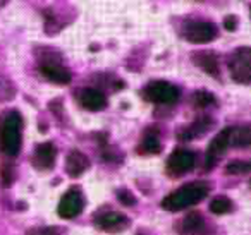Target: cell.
<instances>
[{"label": "cell", "instance_id": "obj_12", "mask_svg": "<svg viewBox=\"0 0 251 235\" xmlns=\"http://www.w3.org/2000/svg\"><path fill=\"white\" fill-rule=\"evenodd\" d=\"M55 146L52 142H42L35 148V155H33L31 162L33 165L38 170H50L53 168V163H55Z\"/></svg>", "mask_w": 251, "mask_h": 235}, {"label": "cell", "instance_id": "obj_14", "mask_svg": "<svg viewBox=\"0 0 251 235\" xmlns=\"http://www.w3.org/2000/svg\"><path fill=\"white\" fill-rule=\"evenodd\" d=\"M40 72L47 77V79L53 81L57 84H67L71 81V72L59 62H52L47 60L40 66Z\"/></svg>", "mask_w": 251, "mask_h": 235}, {"label": "cell", "instance_id": "obj_5", "mask_svg": "<svg viewBox=\"0 0 251 235\" xmlns=\"http://www.w3.org/2000/svg\"><path fill=\"white\" fill-rule=\"evenodd\" d=\"M219 29L210 21H188L182 26V36L189 43H208L217 38Z\"/></svg>", "mask_w": 251, "mask_h": 235}, {"label": "cell", "instance_id": "obj_9", "mask_svg": "<svg viewBox=\"0 0 251 235\" xmlns=\"http://www.w3.org/2000/svg\"><path fill=\"white\" fill-rule=\"evenodd\" d=\"M195 153L186 149H176L167 160V172L172 175H182L188 173L195 166Z\"/></svg>", "mask_w": 251, "mask_h": 235}, {"label": "cell", "instance_id": "obj_24", "mask_svg": "<svg viewBox=\"0 0 251 235\" xmlns=\"http://www.w3.org/2000/svg\"><path fill=\"white\" fill-rule=\"evenodd\" d=\"M117 197L122 204H126V206H133V204H136V197H134L129 190H119Z\"/></svg>", "mask_w": 251, "mask_h": 235}, {"label": "cell", "instance_id": "obj_4", "mask_svg": "<svg viewBox=\"0 0 251 235\" xmlns=\"http://www.w3.org/2000/svg\"><path fill=\"white\" fill-rule=\"evenodd\" d=\"M141 94H143L145 100L151 101V103L172 105L177 101L179 90L174 84L167 83V81H153L141 91Z\"/></svg>", "mask_w": 251, "mask_h": 235}, {"label": "cell", "instance_id": "obj_25", "mask_svg": "<svg viewBox=\"0 0 251 235\" xmlns=\"http://www.w3.org/2000/svg\"><path fill=\"white\" fill-rule=\"evenodd\" d=\"M224 28H226L227 31H234V29L237 28V19L234 18V16H227V18L224 19Z\"/></svg>", "mask_w": 251, "mask_h": 235}, {"label": "cell", "instance_id": "obj_10", "mask_svg": "<svg viewBox=\"0 0 251 235\" xmlns=\"http://www.w3.org/2000/svg\"><path fill=\"white\" fill-rule=\"evenodd\" d=\"M95 223H97V227L101 228V230L114 232V234L115 232H122L124 228L129 227V220H127L124 214L117 213V211H105L100 216H97Z\"/></svg>", "mask_w": 251, "mask_h": 235}, {"label": "cell", "instance_id": "obj_3", "mask_svg": "<svg viewBox=\"0 0 251 235\" xmlns=\"http://www.w3.org/2000/svg\"><path fill=\"white\" fill-rule=\"evenodd\" d=\"M229 72L232 79L239 84H250L251 81V50L248 47H241L230 55Z\"/></svg>", "mask_w": 251, "mask_h": 235}, {"label": "cell", "instance_id": "obj_13", "mask_svg": "<svg viewBox=\"0 0 251 235\" xmlns=\"http://www.w3.org/2000/svg\"><path fill=\"white\" fill-rule=\"evenodd\" d=\"M193 62L203 70L208 76L212 77H220V64H219V57L215 52H198L193 53Z\"/></svg>", "mask_w": 251, "mask_h": 235}, {"label": "cell", "instance_id": "obj_22", "mask_svg": "<svg viewBox=\"0 0 251 235\" xmlns=\"http://www.w3.org/2000/svg\"><path fill=\"white\" fill-rule=\"evenodd\" d=\"M250 163L248 162H241V160H237V162H230L229 165H227V173H234V175H237V173H248L250 172Z\"/></svg>", "mask_w": 251, "mask_h": 235}, {"label": "cell", "instance_id": "obj_23", "mask_svg": "<svg viewBox=\"0 0 251 235\" xmlns=\"http://www.w3.org/2000/svg\"><path fill=\"white\" fill-rule=\"evenodd\" d=\"M26 235H60V230L55 227H36L28 230Z\"/></svg>", "mask_w": 251, "mask_h": 235}, {"label": "cell", "instance_id": "obj_21", "mask_svg": "<svg viewBox=\"0 0 251 235\" xmlns=\"http://www.w3.org/2000/svg\"><path fill=\"white\" fill-rule=\"evenodd\" d=\"M193 101H195V105H198V107H208V105H212L213 101H215V98H213L212 93L198 91V93L193 94Z\"/></svg>", "mask_w": 251, "mask_h": 235}, {"label": "cell", "instance_id": "obj_15", "mask_svg": "<svg viewBox=\"0 0 251 235\" xmlns=\"http://www.w3.org/2000/svg\"><path fill=\"white\" fill-rule=\"evenodd\" d=\"M90 166V160L84 153L73 149L66 158V170L71 177H79L83 172H86Z\"/></svg>", "mask_w": 251, "mask_h": 235}, {"label": "cell", "instance_id": "obj_16", "mask_svg": "<svg viewBox=\"0 0 251 235\" xmlns=\"http://www.w3.org/2000/svg\"><path fill=\"white\" fill-rule=\"evenodd\" d=\"M213 125V118L208 117V115H205V117H200L198 120L193 122L189 127L182 129V131H179V139H195V138H200V136H203L206 131H210Z\"/></svg>", "mask_w": 251, "mask_h": 235}, {"label": "cell", "instance_id": "obj_17", "mask_svg": "<svg viewBox=\"0 0 251 235\" xmlns=\"http://www.w3.org/2000/svg\"><path fill=\"white\" fill-rule=\"evenodd\" d=\"M162 149L160 142V134H158V129H147L143 136V141L138 146V153L140 155H158Z\"/></svg>", "mask_w": 251, "mask_h": 235}, {"label": "cell", "instance_id": "obj_11", "mask_svg": "<svg viewBox=\"0 0 251 235\" xmlns=\"http://www.w3.org/2000/svg\"><path fill=\"white\" fill-rule=\"evenodd\" d=\"M77 100L86 110L91 112H100L107 107V96L101 91L95 90V88H83L77 91Z\"/></svg>", "mask_w": 251, "mask_h": 235}, {"label": "cell", "instance_id": "obj_8", "mask_svg": "<svg viewBox=\"0 0 251 235\" xmlns=\"http://www.w3.org/2000/svg\"><path fill=\"white\" fill-rule=\"evenodd\" d=\"M229 134H230V127L220 131L215 138L210 141L208 148H206V158H205V168L210 170L217 165L220 158L226 155L227 146H229Z\"/></svg>", "mask_w": 251, "mask_h": 235}, {"label": "cell", "instance_id": "obj_26", "mask_svg": "<svg viewBox=\"0 0 251 235\" xmlns=\"http://www.w3.org/2000/svg\"><path fill=\"white\" fill-rule=\"evenodd\" d=\"M140 235H141V234H140Z\"/></svg>", "mask_w": 251, "mask_h": 235}, {"label": "cell", "instance_id": "obj_7", "mask_svg": "<svg viewBox=\"0 0 251 235\" xmlns=\"http://www.w3.org/2000/svg\"><path fill=\"white\" fill-rule=\"evenodd\" d=\"M83 204H84V199H83V194H81L79 187H74V189H69L66 194L62 196L59 203V208H57V213L59 216L66 218H76L77 214L83 211Z\"/></svg>", "mask_w": 251, "mask_h": 235}, {"label": "cell", "instance_id": "obj_1", "mask_svg": "<svg viewBox=\"0 0 251 235\" xmlns=\"http://www.w3.org/2000/svg\"><path fill=\"white\" fill-rule=\"evenodd\" d=\"M210 192V184L205 180H196V182H189L186 186L179 187L177 190H174L172 194H169L167 197H164L162 201V208L167 211H181L186 208L198 204L200 201H203L206 197V194Z\"/></svg>", "mask_w": 251, "mask_h": 235}, {"label": "cell", "instance_id": "obj_6", "mask_svg": "<svg viewBox=\"0 0 251 235\" xmlns=\"http://www.w3.org/2000/svg\"><path fill=\"white\" fill-rule=\"evenodd\" d=\"M176 230L179 232V235H212L208 221L200 211H193L186 218H182L176 225Z\"/></svg>", "mask_w": 251, "mask_h": 235}, {"label": "cell", "instance_id": "obj_18", "mask_svg": "<svg viewBox=\"0 0 251 235\" xmlns=\"http://www.w3.org/2000/svg\"><path fill=\"white\" fill-rule=\"evenodd\" d=\"M251 142V127L250 125H243V127L230 129L229 134V144L239 146V148H246Z\"/></svg>", "mask_w": 251, "mask_h": 235}, {"label": "cell", "instance_id": "obj_2", "mask_svg": "<svg viewBox=\"0 0 251 235\" xmlns=\"http://www.w3.org/2000/svg\"><path fill=\"white\" fill-rule=\"evenodd\" d=\"M23 142V117L18 112H5L0 117V149L7 156H18Z\"/></svg>", "mask_w": 251, "mask_h": 235}, {"label": "cell", "instance_id": "obj_20", "mask_svg": "<svg viewBox=\"0 0 251 235\" xmlns=\"http://www.w3.org/2000/svg\"><path fill=\"white\" fill-rule=\"evenodd\" d=\"M16 94V88L7 77L0 76V101H7L12 100Z\"/></svg>", "mask_w": 251, "mask_h": 235}, {"label": "cell", "instance_id": "obj_19", "mask_svg": "<svg viewBox=\"0 0 251 235\" xmlns=\"http://www.w3.org/2000/svg\"><path fill=\"white\" fill-rule=\"evenodd\" d=\"M234 210V204L232 201L229 199V197L226 196H217L212 199V203H210V211L215 214H227L230 213V211Z\"/></svg>", "mask_w": 251, "mask_h": 235}]
</instances>
